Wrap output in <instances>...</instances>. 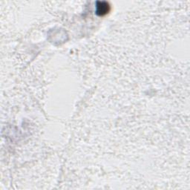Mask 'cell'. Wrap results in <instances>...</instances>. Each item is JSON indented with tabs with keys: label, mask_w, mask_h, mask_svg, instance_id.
<instances>
[{
	"label": "cell",
	"mask_w": 190,
	"mask_h": 190,
	"mask_svg": "<svg viewBox=\"0 0 190 190\" xmlns=\"http://www.w3.org/2000/svg\"><path fill=\"white\" fill-rule=\"evenodd\" d=\"M101 5H97V12L100 13V15L106 14V13H108V4L106 3V5H103V2H100Z\"/></svg>",
	"instance_id": "cell-1"
}]
</instances>
